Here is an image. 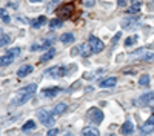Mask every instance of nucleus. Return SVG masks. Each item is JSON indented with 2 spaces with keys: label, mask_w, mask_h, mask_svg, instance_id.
I'll return each mask as SVG.
<instances>
[{
  "label": "nucleus",
  "mask_w": 154,
  "mask_h": 136,
  "mask_svg": "<svg viewBox=\"0 0 154 136\" xmlns=\"http://www.w3.org/2000/svg\"><path fill=\"white\" fill-rule=\"evenodd\" d=\"M82 3H83V6H88V8H91V6H94L96 0H82Z\"/></svg>",
  "instance_id": "nucleus-28"
},
{
  "label": "nucleus",
  "mask_w": 154,
  "mask_h": 136,
  "mask_svg": "<svg viewBox=\"0 0 154 136\" xmlns=\"http://www.w3.org/2000/svg\"><path fill=\"white\" fill-rule=\"evenodd\" d=\"M11 42V37L5 33H2V37H0V46H6Z\"/></svg>",
  "instance_id": "nucleus-23"
},
{
  "label": "nucleus",
  "mask_w": 154,
  "mask_h": 136,
  "mask_svg": "<svg viewBox=\"0 0 154 136\" xmlns=\"http://www.w3.org/2000/svg\"><path fill=\"white\" fill-rule=\"evenodd\" d=\"M89 45H91V48H93V53H100V51H103V48H105V45H103V42H102L100 39H97L96 36H89Z\"/></svg>",
  "instance_id": "nucleus-7"
},
{
  "label": "nucleus",
  "mask_w": 154,
  "mask_h": 136,
  "mask_svg": "<svg viewBox=\"0 0 154 136\" xmlns=\"http://www.w3.org/2000/svg\"><path fill=\"white\" fill-rule=\"evenodd\" d=\"M140 6H142V2H140V0H131V6H130V9H128V12L136 14V12L140 11Z\"/></svg>",
  "instance_id": "nucleus-16"
},
{
  "label": "nucleus",
  "mask_w": 154,
  "mask_h": 136,
  "mask_svg": "<svg viewBox=\"0 0 154 136\" xmlns=\"http://www.w3.org/2000/svg\"><path fill=\"white\" fill-rule=\"evenodd\" d=\"M117 5L119 6H125L126 5V0H117Z\"/></svg>",
  "instance_id": "nucleus-31"
},
{
  "label": "nucleus",
  "mask_w": 154,
  "mask_h": 136,
  "mask_svg": "<svg viewBox=\"0 0 154 136\" xmlns=\"http://www.w3.org/2000/svg\"><path fill=\"white\" fill-rule=\"evenodd\" d=\"M120 36H122V33H117V34H116V36L112 37V46H114L116 43L119 42V39H120Z\"/></svg>",
  "instance_id": "nucleus-29"
},
{
  "label": "nucleus",
  "mask_w": 154,
  "mask_h": 136,
  "mask_svg": "<svg viewBox=\"0 0 154 136\" xmlns=\"http://www.w3.org/2000/svg\"><path fill=\"white\" fill-rule=\"evenodd\" d=\"M152 130H154V122H151V121L148 119V122L143 125L142 131H143V133H149V131H152Z\"/></svg>",
  "instance_id": "nucleus-24"
},
{
  "label": "nucleus",
  "mask_w": 154,
  "mask_h": 136,
  "mask_svg": "<svg viewBox=\"0 0 154 136\" xmlns=\"http://www.w3.org/2000/svg\"><path fill=\"white\" fill-rule=\"evenodd\" d=\"M60 42H62V43H72V42H74V34H71V33L62 34V36H60Z\"/></svg>",
  "instance_id": "nucleus-18"
},
{
  "label": "nucleus",
  "mask_w": 154,
  "mask_h": 136,
  "mask_svg": "<svg viewBox=\"0 0 154 136\" xmlns=\"http://www.w3.org/2000/svg\"><path fill=\"white\" fill-rule=\"evenodd\" d=\"M35 128V122L34 121H28V122H25L23 124V127H22V131L23 133H29L31 130Z\"/></svg>",
  "instance_id": "nucleus-19"
},
{
  "label": "nucleus",
  "mask_w": 154,
  "mask_h": 136,
  "mask_svg": "<svg viewBox=\"0 0 154 136\" xmlns=\"http://www.w3.org/2000/svg\"><path fill=\"white\" fill-rule=\"evenodd\" d=\"M80 136H100L99 130L96 127H85L80 133Z\"/></svg>",
  "instance_id": "nucleus-13"
},
{
  "label": "nucleus",
  "mask_w": 154,
  "mask_h": 136,
  "mask_svg": "<svg viewBox=\"0 0 154 136\" xmlns=\"http://www.w3.org/2000/svg\"><path fill=\"white\" fill-rule=\"evenodd\" d=\"M54 113H49L48 110H38L37 111V118L40 119L43 125H53L54 124Z\"/></svg>",
  "instance_id": "nucleus-5"
},
{
  "label": "nucleus",
  "mask_w": 154,
  "mask_h": 136,
  "mask_svg": "<svg viewBox=\"0 0 154 136\" xmlns=\"http://www.w3.org/2000/svg\"><path fill=\"white\" fill-rule=\"evenodd\" d=\"M32 65H23L22 68H19V71H17V76L19 77H25V76H28L29 73H32Z\"/></svg>",
  "instance_id": "nucleus-14"
},
{
  "label": "nucleus",
  "mask_w": 154,
  "mask_h": 136,
  "mask_svg": "<svg viewBox=\"0 0 154 136\" xmlns=\"http://www.w3.org/2000/svg\"><path fill=\"white\" fill-rule=\"evenodd\" d=\"M31 3H37V2H42V0H29Z\"/></svg>",
  "instance_id": "nucleus-33"
},
{
  "label": "nucleus",
  "mask_w": 154,
  "mask_h": 136,
  "mask_svg": "<svg viewBox=\"0 0 154 136\" xmlns=\"http://www.w3.org/2000/svg\"><path fill=\"white\" fill-rule=\"evenodd\" d=\"M86 119H88L89 122H93V124H96V125H97V124H102V121H103V113H102L99 108L93 107V108L88 110Z\"/></svg>",
  "instance_id": "nucleus-4"
},
{
  "label": "nucleus",
  "mask_w": 154,
  "mask_h": 136,
  "mask_svg": "<svg viewBox=\"0 0 154 136\" xmlns=\"http://www.w3.org/2000/svg\"><path fill=\"white\" fill-rule=\"evenodd\" d=\"M40 48V45H34V46H31V51H35V49H38Z\"/></svg>",
  "instance_id": "nucleus-32"
},
{
  "label": "nucleus",
  "mask_w": 154,
  "mask_h": 136,
  "mask_svg": "<svg viewBox=\"0 0 154 136\" xmlns=\"http://www.w3.org/2000/svg\"><path fill=\"white\" fill-rule=\"evenodd\" d=\"M154 101V93L151 91V93H145L143 96H140V99H139V102H140V105H148V104H151Z\"/></svg>",
  "instance_id": "nucleus-12"
},
{
  "label": "nucleus",
  "mask_w": 154,
  "mask_h": 136,
  "mask_svg": "<svg viewBox=\"0 0 154 136\" xmlns=\"http://www.w3.org/2000/svg\"><path fill=\"white\" fill-rule=\"evenodd\" d=\"M136 42H137V36H131V37H128V39L125 40V46L130 48V46H133Z\"/></svg>",
  "instance_id": "nucleus-26"
},
{
  "label": "nucleus",
  "mask_w": 154,
  "mask_h": 136,
  "mask_svg": "<svg viewBox=\"0 0 154 136\" xmlns=\"http://www.w3.org/2000/svg\"><path fill=\"white\" fill-rule=\"evenodd\" d=\"M134 23H137V19H136V17H130V20H128V19L122 20V27H123V28H126V27H133Z\"/></svg>",
  "instance_id": "nucleus-22"
},
{
  "label": "nucleus",
  "mask_w": 154,
  "mask_h": 136,
  "mask_svg": "<svg viewBox=\"0 0 154 136\" xmlns=\"http://www.w3.org/2000/svg\"><path fill=\"white\" fill-rule=\"evenodd\" d=\"M134 131V124L131 122V121H126L123 125L120 127V133L123 134V136H126V134H131Z\"/></svg>",
  "instance_id": "nucleus-10"
},
{
  "label": "nucleus",
  "mask_w": 154,
  "mask_h": 136,
  "mask_svg": "<svg viewBox=\"0 0 154 136\" xmlns=\"http://www.w3.org/2000/svg\"><path fill=\"white\" fill-rule=\"evenodd\" d=\"M116 84H117V79H116L114 76L105 77V79H102V81L99 82V85L102 87V88H109V87H114Z\"/></svg>",
  "instance_id": "nucleus-9"
},
{
  "label": "nucleus",
  "mask_w": 154,
  "mask_h": 136,
  "mask_svg": "<svg viewBox=\"0 0 154 136\" xmlns=\"http://www.w3.org/2000/svg\"><path fill=\"white\" fill-rule=\"evenodd\" d=\"M35 90H37V85L35 84H29L26 87H23V88H20L17 97L12 101V105H23V104H26L28 101H31V99H32Z\"/></svg>",
  "instance_id": "nucleus-1"
},
{
  "label": "nucleus",
  "mask_w": 154,
  "mask_h": 136,
  "mask_svg": "<svg viewBox=\"0 0 154 136\" xmlns=\"http://www.w3.org/2000/svg\"><path fill=\"white\" fill-rule=\"evenodd\" d=\"M45 23H46V17H45V16H40V17H37V19H34V20L31 22V27L37 30V28H42Z\"/></svg>",
  "instance_id": "nucleus-15"
},
{
  "label": "nucleus",
  "mask_w": 154,
  "mask_h": 136,
  "mask_svg": "<svg viewBox=\"0 0 154 136\" xmlns=\"http://www.w3.org/2000/svg\"><path fill=\"white\" fill-rule=\"evenodd\" d=\"M60 91H62L60 87H48V88L42 90V96L43 97H56Z\"/></svg>",
  "instance_id": "nucleus-8"
},
{
  "label": "nucleus",
  "mask_w": 154,
  "mask_h": 136,
  "mask_svg": "<svg viewBox=\"0 0 154 136\" xmlns=\"http://www.w3.org/2000/svg\"><path fill=\"white\" fill-rule=\"evenodd\" d=\"M54 56H56V49H54V48H51L49 51H46V53L40 57V62H42V64H43V62H48V60L53 59Z\"/></svg>",
  "instance_id": "nucleus-17"
},
{
  "label": "nucleus",
  "mask_w": 154,
  "mask_h": 136,
  "mask_svg": "<svg viewBox=\"0 0 154 136\" xmlns=\"http://www.w3.org/2000/svg\"><path fill=\"white\" fill-rule=\"evenodd\" d=\"M65 110H66V104L60 102V104H57V105H56V108H54V111H53V113H54V115H62Z\"/></svg>",
  "instance_id": "nucleus-20"
},
{
  "label": "nucleus",
  "mask_w": 154,
  "mask_h": 136,
  "mask_svg": "<svg viewBox=\"0 0 154 136\" xmlns=\"http://www.w3.org/2000/svg\"><path fill=\"white\" fill-rule=\"evenodd\" d=\"M57 133H59V128H51L48 131V136H57Z\"/></svg>",
  "instance_id": "nucleus-30"
},
{
  "label": "nucleus",
  "mask_w": 154,
  "mask_h": 136,
  "mask_svg": "<svg viewBox=\"0 0 154 136\" xmlns=\"http://www.w3.org/2000/svg\"><path fill=\"white\" fill-rule=\"evenodd\" d=\"M75 68L72 70H68L66 67H53V68H49L46 71V74H49V76H53V77H63V76H68L69 73H72Z\"/></svg>",
  "instance_id": "nucleus-6"
},
{
  "label": "nucleus",
  "mask_w": 154,
  "mask_h": 136,
  "mask_svg": "<svg viewBox=\"0 0 154 136\" xmlns=\"http://www.w3.org/2000/svg\"><path fill=\"white\" fill-rule=\"evenodd\" d=\"M19 54H20V48H11V49H8V51L2 56V59H0V65H2V68L11 65L12 60H14Z\"/></svg>",
  "instance_id": "nucleus-2"
},
{
  "label": "nucleus",
  "mask_w": 154,
  "mask_h": 136,
  "mask_svg": "<svg viewBox=\"0 0 154 136\" xmlns=\"http://www.w3.org/2000/svg\"><path fill=\"white\" fill-rule=\"evenodd\" d=\"M62 19H53V20H51L49 22V28L51 30H56V28H60L62 27Z\"/></svg>",
  "instance_id": "nucleus-21"
},
{
  "label": "nucleus",
  "mask_w": 154,
  "mask_h": 136,
  "mask_svg": "<svg viewBox=\"0 0 154 136\" xmlns=\"http://www.w3.org/2000/svg\"><path fill=\"white\" fill-rule=\"evenodd\" d=\"M79 51H80V56L88 57V56L93 54V48H91V45H89V42H86V43H82V45H80Z\"/></svg>",
  "instance_id": "nucleus-11"
},
{
  "label": "nucleus",
  "mask_w": 154,
  "mask_h": 136,
  "mask_svg": "<svg viewBox=\"0 0 154 136\" xmlns=\"http://www.w3.org/2000/svg\"><path fill=\"white\" fill-rule=\"evenodd\" d=\"M74 9H75V8H74L72 3H66V5L59 6L57 11H56V14H57L60 19H71L72 14H74Z\"/></svg>",
  "instance_id": "nucleus-3"
},
{
  "label": "nucleus",
  "mask_w": 154,
  "mask_h": 136,
  "mask_svg": "<svg viewBox=\"0 0 154 136\" xmlns=\"http://www.w3.org/2000/svg\"><path fill=\"white\" fill-rule=\"evenodd\" d=\"M0 14H2V22L3 23H9V16L6 14V11H5V8H2V9H0Z\"/></svg>",
  "instance_id": "nucleus-27"
},
{
  "label": "nucleus",
  "mask_w": 154,
  "mask_h": 136,
  "mask_svg": "<svg viewBox=\"0 0 154 136\" xmlns=\"http://www.w3.org/2000/svg\"><path fill=\"white\" fill-rule=\"evenodd\" d=\"M149 121H151V122H154V113H152V116L149 118Z\"/></svg>",
  "instance_id": "nucleus-34"
},
{
  "label": "nucleus",
  "mask_w": 154,
  "mask_h": 136,
  "mask_svg": "<svg viewBox=\"0 0 154 136\" xmlns=\"http://www.w3.org/2000/svg\"><path fill=\"white\" fill-rule=\"evenodd\" d=\"M139 85H140V87H146V85H149V76H148V74H143V76L140 77Z\"/></svg>",
  "instance_id": "nucleus-25"
}]
</instances>
